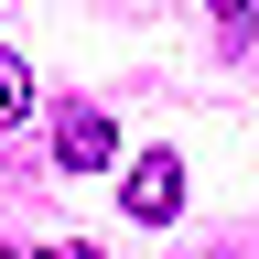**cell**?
Returning <instances> with one entry per match:
<instances>
[{"mask_svg": "<svg viewBox=\"0 0 259 259\" xmlns=\"http://www.w3.org/2000/svg\"><path fill=\"white\" fill-rule=\"evenodd\" d=\"M54 162H65V173H108V162H119V119L87 108V97L54 108Z\"/></svg>", "mask_w": 259, "mask_h": 259, "instance_id": "obj_1", "label": "cell"}, {"mask_svg": "<svg viewBox=\"0 0 259 259\" xmlns=\"http://www.w3.org/2000/svg\"><path fill=\"white\" fill-rule=\"evenodd\" d=\"M141 227H173V205H184V151H141L130 162V194H119Z\"/></svg>", "mask_w": 259, "mask_h": 259, "instance_id": "obj_2", "label": "cell"}, {"mask_svg": "<svg viewBox=\"0 0 259 259\" xmlns=\"http://www.w3.org/2000/svg\"><path fill=\"white\" fill-rule=\"evenodd\" d=\"M22 108H32V76H22V65H11V54H0V130H11Z\"/></svg>", "mask_w": 259, "mask_h": 259, "instance_id": "obj_3", "label": "cell"}, {"mask_svg": "<svg viewBox=\"0 0 259 259\" xmlns=\"http://www.w3.org/2000/svg\"><path fill=\"white\" fill-rule=\"evenodd\" d=\"M22 259H97V248H22Z\"/></svg>", "mask_w": 259, "mask_h": 259, "instance_id": "obj_4", "label": "cell"}]
</instances>
